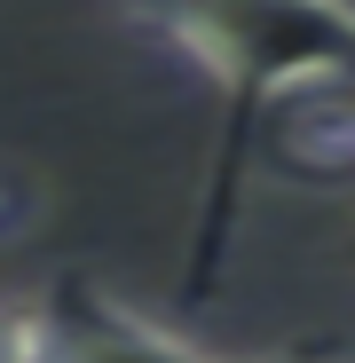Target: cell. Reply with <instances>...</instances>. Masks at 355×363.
I'll return each instance as SVG.
<instances>
[{"instance_id": "obj_1", "label": "cell", "mask_w": 355, "mask_h": 363, "mask_svg": "<svg viewBox=\"0 0 355 363\" xmlns=\"http://www.w3.org/2000/svg\"><path fill=\"white\" fill-rule=\"evenodd\" d=\"M118 9L150 40H166L182 64H198L221 95V158L190 261V292H205L229 245V206L245 182L253 135L292 95L355 79V0H118Z\"/></svg>"}, {"instance_id": "obj_2", "label": "cell", "mask_w": 355, "mask_h": 363, "mask_svg": "<svg viewBox=\"0 0 355 363\" xmlns=\"http://www.w3.org/2000/svg\"><path fill=\"white\" fill-rule=\"evenodd\" d=\"M0 363H213L190 332L135 316L95 284L64 277L55 292H24L9 308V355Z\"/></svg>"}, {"instance_id": "obj_3", "label": "cell", "mask_w": 355, "mask_h": 363, "mask_svg": "<svg viewBox=\"0 0 355 363\" xmlns=\"http://www.w3.org/2000/svg\"><path fill=\"white\" fill-rule=\"evenodd\" d=\"M261 143H269V158H276L284 174L347 182V174H355V79L292 95L269 127H261Z\"/></svg>"}, {"instance_id": "obj_4", "label": "cell", "mask_w": 355, "mask_h": 363, "mask_svg": "<svg viewBox=\"0 0 355 363\" xmlns=\"http://www.w3.org/2000/svg\"><path fill=\"white\" fill-rule=\"evenodd\" d=\"M269 363H339V355H269Z\"/></svg>"}]
</instances>
